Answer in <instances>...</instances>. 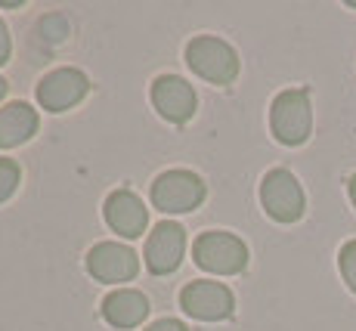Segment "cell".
Returning a JSON list of instances; mask_svg holds the SVG:
<instances>
[{
  "label": "cell",
  "instance_id": "cell-1",
  "mask_svg": "<svg viewBox=\"0 0 356 331\" xmlns=\"http://www.w3.org/2000/svg\"><path fill=\"white\" fill-rule=\"evenodd\" d=\"M186 65L193 68L198 78H204L208 84H232L238 74V56L236 50L220 38H193L186 44Z\"/></svg>",
  "mask_w": 356,
  "mask_h": 331
},
{
  "label": "cell",
  "instance_id": "cell-2",
  "mask_svg": "<svg viewBox=\"0 0 356 331\" xmlns=\"http://www.w3.org/2000/svg\"><path fill=\"white\" fill-rule=\"evenodd\" d=\"M270 127L273 136L285 146H300L307 143L313 130V108L307 90H282L273 99L270 108Z\"/></svg>",
  "mask_w": 356,
  "mask_h": 331
},
{
  "label": "cell",
  "instance_id": "cell-3",
  "mask_svg": "<svg viewBox=\"0 0 356 331\" xmlns=\"http://www.w3.org/2000/svg\"><path fill=\"white\" fill-rule=\"evenodd\" d=\"M193 257L214 275H238L248 266V248L232 232H202L193 245Z\"/></svg>",
  "mask_w": 356,
  "mask_h": 331
},
{
  "label": "cell",
  "instance_id": "cell-4",
  "mask_svg": "<svg viewBox=\"0 0 356 331\" xmlns=\"http://www.w3.org/2000/svg\"><path fill=\"white\" fill-rule=\"evenodd\" d=\"M204 202V183L193 170H164L152 183V204L161 213H186Z\"/></svg>",
  "mask_w": 356,
  "mask_h": 331
},
{
  "label": "cell",
  "instance_id": "cell-5",
  "mask_svg": "<svg viewBox=\"0 0 356 331\" xmlns=\"http://www.w3.org/2000/svg\"><path fill=\"white\" fill-rule=\"evenodd\" d=\"M260 204L279 223H294L304 217V189H300L298 177L285 168H276L264 177L260 183Z\"/></svg>",
  "mask_w": 356,
  "mask_h": 331
},
{
  "label": "cell",
  "instance_id": "cell-6",
  "mask_svg": "<svg viewBox=\"0 0 356 331\" xmlns=\"http://www.w3.org/2000/svg\"><path fill=\"white\" fill-rule=\"evenodd\" d=\"M180 307L202 322H217V319H229L232 316L236 298H232V291L223 282L198 279V282H189L180 291Z\"/></svg>",
  "mask_w": 356,
  "mask_h": 331
},
{
  "label": "cell",
  "instance_id": "cell-7",
  "mask_svg": "<svg viewBox=\"0 0 356 331\" xmlns=\"http://www.w3.org/2000/svg\"><path fill=\"white\" fill-rule=\"evenodd\" d=\"M90 90V81L78 68H56L38 84V102L47 112H65L74 108Z\"/></svg>",
  "mask_w": 356,
  "mask_h": 331
},
{
  "label": "cell",
  "instance_id": "cell-8",
  "mask_svg": "<svg viewBox=\"0 0 356 331\" xmlns=\"http://www.w3.org/2000/svg\"><path fill=\"white\" fill-rule=\"evenodd\" d=\"M87 270H90L93 279L99 282H130L140 270V257L130 251L127 245H118V241H99V245L90 248L87 254Z\"/></svg>",
  "mask_w": 356,
  "mask_h": 331
},
{
  "label": "cell",
  "instance_id": "cell-9",
  "mask_svg": "<svg viewBox=\"0 0 356 331\" xmlns=\"http://www.w3.org/2000/svg\"><path fill=\"white\" fill-rule=\"evenodd\" d=\"M183 251H186V232H183L180 223H170L164 220L152 232H149L146 241V266L149 273L155 275H168L180 266Z\"/></svg>",
  "mask_w": 356,
  "mask_h": 331
},
{
  "label": "cell",
  "instance_id": "cell-10",
  "mask_svg": "<svg viewBox=\"0 0 356 331\" xmlns=\"http://www.w3.org/2000/svg\"><path fill=\"white\" fill-rule=\"evenodd\" d=\"M195 90L180 74H161L152 84V106L170 124H186L195 115Z\"/></svg>",
  "mask_w": 356,
  "mask_h": 331
},
{
  "label": "cell",
  "instance_id": "cell-11",
  "mask_svg": "<svg viewBox=\"0 0 356 331\" xmlns=\"http://www.w3.org/2000/svg\"><path fill=\"white\" fill-rule=\"evenodd\" d=\"M106 223L112 226L118 236L140 239L149 226V211L143 198L130 189H118L106 198Z\"/></svg>",
  "mask_w": 356,
  "mask_h": 331
},
{
  "label": "cell",
  "instance_id": "cell-12",
  "mask_svg": "<svg viewBox=\"0 0 356 331\" xmlns=\"http://www.w3.org/2000/svg\"><path fill=\"white\" fill-rule=\"evenodd\" d=\"M102 316L115 328H136L149 316V300L146 294L134 291V288H118L102 300Z\"/></svg>",
  "mask_w": 356,
  "mask_h": 331
},
{
  "label": "cell",
  "instance_id": "cell-13",
  "mask_svg": "<svg viewBox=\"0 0 356 331\" xmlns=\"http://www.w3.org/2000/svg\"><path fill=\"white\" fill-rule=\"evenodd\" d=\"M38 130V112L29 102H10L0 108V149L22 146Z\"/></svg>",
  "mask_w": 356,
  "mask_h": 331
},
{
  "label": "cell",
  "instance_id": "cell-14",
  "mask_svg": "<svg viewBox=\"0 0 356 331\" xmlns=\"http://www.w3.org/2000/svg\"><path fill=\"white\" fill-rule=\"evenodd\" d=\"M19 164L16 161H10V158H0V204L6 202V198L16 192V186H19Z\"/></svg>",
  "mask_w": 356,
  "mask_h": 331
},
{
  "label": "cell",
  "instance_id": "cell-15",
  "mask_svg": "<svg viewBox=\"0 0 356 331\" xmlns=\"http://www.w3.org/2000/svg\"><path fill=\"white\" fill-rule=\"evenodd\" d=\"M338 266H341V275H344V282L356 291V239L347 241L344 248H341L338 254Z\"/></svg>",
  "mask_w": 356,
  "mask_h": 331
},
{
  "label": "cell",
  "instance_id": "cell-16",
  "mask_svg": "<svg viewBox=\"0 0 356 331\" xmlns=\"http://www.w3.org/2000/svg\"><path fill=\"white\" fill-rule=\"evenodd\" d=\"M146 331H189V328L183 325L180 319H159V322H152Z\"/></svg>",
  "mask_w": 356,
  "mask_h": 331
},
{
  "label": "cell",
  "instance_id": "cell-17",
  "mask_svg": "<svg viewBox=\"0 0 356 331\" xmlns=\"http://www.w3.org/2000/svg\"><path fill=\"white\" fill-rule=\"evenodd\" d=\"M10 50H13V44H10V34H6V25L0 22V65H3V62L10 59Z\"/></svg>",
  "mask_w": 356,
  "mask_h": 331
},
{
  "label": "cell",
  "instance_id": "cell-18",
  "mask_svg": "<svg viewBox=\"0 0 356 331\" xmlns=\"http://www.w3.org/2000/svg\"><path fill=\"white\" fill-rule=\"evenodd\" d=\"M347 186H350V198H353V204H356V174L350 177V183H347Z\"/></svg>",
  "mask_w": 356,
  "mask_h": 331
},
{
  "label": "cell",
  "instance_id": "cell-19",
  "mask_svg": "<svg viewBox=\"0 0 356 331\" xmlns=\"http://www.w3.org/2000/svg\"><path fill=\"white\" fill-rule=\"evenodd\" d=\"M3 96H6V81L0 78V99H3Z\"/></svg>",
  "mask_w": 356,
  "mask_h": 331
}]
</instances>
